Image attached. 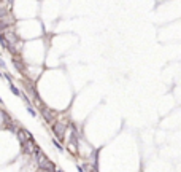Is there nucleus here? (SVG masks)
I'll list each match as a JSON object with an SVG mask.
<instances>
[{"instance_id":"8","label":"nucleus","mask_w":181,"mask_h":172,"mask_svg":"<svg viewBox=\"0 0 181 172\" xmlns=\"http://www.w3.org/2000/svg\"><path fill=\"white\" fill-rule=\"evenodd\" d=\"M0 77H3V73H2V72H0Z\"/></svg>"},{"instance_id":"2","label":"nucleus","mask_w":181,"mask_h":172,"mask_svg":"<svg viewBox=\"0 0 181 172\" xmlns=\"http://www.w3.org/2000/svg\"><path fill=\"white\" fill-rule=\"evenodd\" d=\"M65 128L67 126H64V125H56V126H53V129H54V132H56V136L61 139V137H64V131H65Z\"/></svg>"},{"instance_id":"4","label":"nucleus","mask_w":181,"mask_h":172,"mask_svg":"<svg viewBox=\"0 0 181 172\" xmlns=\"http://www.w3.org/2000/svg\"><path fill=\"white\" fill-rule=\"evenodd\" d=\"M25 108H27V112H29V113H30V115H32L34 118L37 116V112H35V108H34V107L30 105V102H29V104H25Z\"/></svg>"},{"instance_id":"7","label":"nucleus","mask_w":181,"mask_h":172,"mask_svg":"<svg viewBox=\"0 0 181 172\" xmlns=\"http://www.w3.org/2000/svg\"><path fill=\"white\" fill-rule=\"evenodd\" d=\"M56 172H64V170L62 169H56Z\"/></svg>"},{"instance_id":"5","label":"nucleus","mask_w":181,"mask_h":172,"mask_svg":"<svg viewBox=\"0 0 181 172\" xmlns=\"http://www.w3.org/2000/svg\"><path fill=\"white\" fill-rule=\"evenodd\" d=\"M53 145L56 147V148H57V150H61V152L64 150V148H62V145H61V143H59V142H57L56 139H53Z\"/></svg>"},{"instance_id":"6","label":"nucleus","mask_w":181,"mask_h":172,"mask_svg":"<svg viewBox=\"0 0 181 172\" xmlns=\"http://www.w3.org/2000/svg\"><path fill=\"white\" fill-rule=\"evenodd\" d=\"M0 67H2V69H7V64H5V61H3L2 58H0Z\"/></svg>"},{"instance_id":"3","label":"nucleus","mask_w":181,"mask_h":172,"mask_svg":"<svg viewBox=\"0 0 181 172\" xmlns=\"http://www.w3.org/2000/svg\"><path fill=\"white\" fill-rule=\"evenodd\" d=\"M10 91H11V92H13L14 96H22V92L19 91V88H18V86H16L14 83H11V85H10Z\"/></svg>"},{"instance_id":"1","label":"nucleus","mask_w":181,"mask_h":172,"mask_svg":"<svg viewBox=\"0 0 181 172\" xmlns=\"http://www.w3.org/2000/svg\"><path fill=\"white\" fill-rule=\"evenodd\" d=\"M34 155H35V158H37V161H38V166L41 167V169H45V170H48V172H56V169H54V164L51 163L43 153H41V150H38V148H35V152H34Z\"/></svg>"}]
</instances>
